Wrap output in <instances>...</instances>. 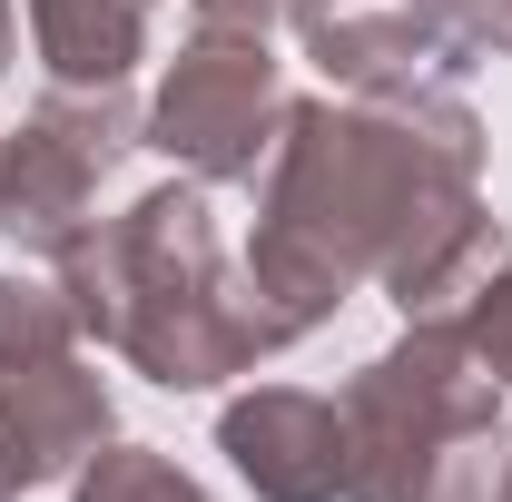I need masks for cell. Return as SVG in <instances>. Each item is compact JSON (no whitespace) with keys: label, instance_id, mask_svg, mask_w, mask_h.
I'll use <instances>...</instances> for the list:
<instances>
[{"label":"cell","instance_id":"obj_1","mask_svg":"<svg viewBox=\"0 0 512 502\" xmlns=\"http://www.w3.org/2000/svg\"><path fill=\"white\" fill-rule=\"evenodd\" d=\"M483 148L463 89H325L286 99L276 148L256 158L247 286L286 345L325 335L365 286L404 315H453L503 266V217L483 207Z\"/></svg>","mask_w":512,"mask_h":502},{"label":"cell","instance_id":"obj_2","mask_svg":"<svg viewBox=\"0 0 512 502\" xmlns=\"http://www.w3.org/2000/svg\"><path fill=\"white\" fill-rule=\"evenodd\" d=\"M50 276L79 335L158 394H217L227 375H256L266 355H286L276 315L247 286V256H227V227L197 178L138 188L119 217H89L50 256Z\"/></svg>","mask_w":512,"mask_h":502},{"label":"cell","instance_id":"obj_3","mask_svg":"<svg viewBox=\"0 0 512 502\" xmlns=\"http://www.w3.org/2000/svg\"><path fill=\"white\" fill-rule=\"evenodd\" d=\"M503 394L512 384L463 345L453 315H414L335 394V414H345V502H434V483L473 443L512 434Z\"/></svg>","mask_w":512,"mask_h":502},{"label":"cell","instance_id":"obj_4","mask_svg":"<svg viewBox=\"0 0 512 502\" xmlns=\"http://www.w3.org/2000/svg\"><path fill=\"white\" fill-rule=\"evenodd\" d=\"M286 60L276 40L256 30H178V60L158 69L148 109H138V148H158L178 178L197 188H247L256 158L276 148V119H286Z\"/></svg>","mask_w":512,"mask_h":502},{"label":"cell","instance_id":"obj_5","mask_svg":"<svg viewBox=\"0 0 512 502\" xmlns=\"http://www.w3.org/2000/svg\"><path fill=\"white\" fill-rule=\"evenodd\" d=\"M128 158H138V99L50 79L20 109V128H0V237L20 256H60L99 217V188Z\"/></svg>","mask_w":512,"mask_h":502},{"label":"cell","instance_id":"obj_6","mask_svg":"<svg viewBox=\"0 0 512 502\" xmlns=\"http://www.w3.org/2000/svg\"><path fill=\"white\" fill-rule=\"evenodd\" d=\"M306 60L325 89L365 99V89H463L483 50L463 30V0H335L316 20H296Z\"/></svg>","mask_w":512,"mask_h":502},{"label":"cell","instance_id":"obj_7","mask_svg":"<svg viewBox=\"0 0 512 502\" xmlns=\"http://www.w3.org/2000/svg\"><path fill=\"white\" fill-rule=\"evenodd\" d=\"M217 453L256 502H345V414L316 384H247L217 404Z\"/></svg>","mask_w":512,"mask_h":502},{"label":"cell","instance_id":"obj_8","mask_svg":"<svg viewBox=\"0 0 512 502\" xmlns=\"http://www.w3.org/2000/svg\"><path fill=\"white\" fill-rule=\"evenodd\" d=\"M99 443H119V404L89 355H50V365H0V483H69Z\"/></svg>","mask_w":512,"mask_h":502},{"label":"cell","instance_id":"obj_9","mask_svg":"<svg viewBox=\"0 0 512 502\" xmlns=\"http://www.w3.org/2000/svg\"><path fill=\"white\" fill-rule=\"evenodd\" d=\"M20 10L60 89H128V69L158 40V0H20Z\"/></svg>","mask_w":512,"mask_h":502},{"label":"cell","instance_id":"obj_10","mask_svg":"<svg viewBox=\"0 0 512 502\" xmlns=\"http://www.w3.org/2000/svg\"><path fill=\"white\" fill-rule=\"evenodd\" d=\"M69 502H207V483L158 443H99L69 473Z\"/></svg>","mask_w":512,"mask_h":502},{"label":"cell","instance_id":"obj_11","mask_svg":"<svg viewBox=\"0 0 512 502\" xmlns=\"http://www.w3.org/2000/svg\"><path fill=\"white\" fill-rule=\"evenodd\" d=\"M79 315H69L60 276H20L0 266V365H50V355H79Z\"/></svg>","mask_w":512,"mask_h":502},{"label":"cell","instance_id":"obj_12","mask_svg":"<svg viewBox=\"0 0 512 502\" xmlns=\"http://www.w3.org/2000/svg\"><path fill=\"white\" fill-rule=\"evenodd\" d=\"M453 325H463V345H473V355L512 384V247H503V266H493V276L453 306Z\"/></svg>","mask_w":512,"mask_h":502},{"label":"cell","instance_id":"obj_13","mask_svg":"<svg viewBox=\"0 0 512 502\" xmlns=\"http://www.w3.org/2000/svg\"><path fill=\"white\" fill-rule=\"evenodd\" d=\"M197 30H256V40H276L286 30V0H188Z\"/></svg>","mask_w":512,"mask_h":502},{"label":"cell","instance_id":"obj_14","mask_svg":"<svg viewBox=\"0 0 512 502\" xmlns=\"http://www.w3.org/2000/svg\"><path fill=\"white\" fill-rule=\"evenodd\" d=\"M463 30L483 60H512V0H463Z\"/></svg>","mask_w":512,"mask_h":502},{"label":"cell","instance_id":"obj_15","mask_svg":"<svg viewBox=\"0 0 512 502\" xmlns=\"http://www.w3.org/2000/svg\"><path fill=\"white\" fill-rule=\"evenodd\" d=\"M10 60H20V0H0V79H10Z\"/></svg>","mask_w":512,"mask_h":502},{"label":"cell","instance_id":"obj_16","mask_svg":"<svg viewBox=\"0 0 512 502\" xmlns=\"http://www.w3.org/2000/svg\"><path fill=\"white\" fill-rule=\"evenodd\" d=\"M493 502H512V434H503V473H493Z\"/></svg>","mask_w":512,"mask_h":502},{"label":"cell","instance_id":"obj_17","mask_svg":"<svg viewBox=\"0 0 512 502\" xmlns=\"http://www.w3.org/2000/svg\"><path fill=\"white\" fill-rule=\"evenodd\" d=\"M316 10H335V0H286V30H296V20H316Z\"/></svg>","mask_w":512,"mask_h":502}]
</instances>
